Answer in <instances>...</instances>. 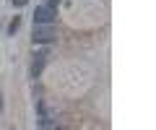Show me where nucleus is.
<instances>
[{
    "label": "nucleus",
    "mask_w": 156,
    "mask_h": 130,
    "mask_svg": "<svg viewBox=\"0 0 156 130\" xmlns=\"http://www.w3.org/2000/svg\"><path fill=\"white\" fill-rule=\"evenodd\" d=\"M31 39H34V44H52L57 39V31L52 23H34Z\"/></svg>",
    "instance_id": "obj_1"
},
{
    "label": "nucleus",
    "mask_w": 156,
    "mask_h": 130,
    "mask_svg": "<svg viewBox=\"0 0 156 130\" xmlns=\"http://www.w3.org/2000/svg\"><path fill=\"white\" fill-rule=\"evenodd\" d=\"M57 21V11L55 8H50L44 3V5H37V11H34V23H55Z\"/></svg>",
    "instance_id": "obj_2"
},
{
    "label": "nucleus",
    "mask_w": 156,
    "mask_h": 130,
    "mask_svg": "<svg viewBox=\"0 0 156 130\" xmlns=\"http://www.w3.org/2000/svg\"><path fill=\"white\" fill-rule=\"evenodd\" d=\"M18 26H21V18L16 16V18L11 21V23H8V34H16V31H18Z\"/></svg>",
    "instance_id": "obj_3"
},
{
    "label": "nucleus",
    "mask_w": 156,
    "mask_h": 130,
    "mask_svg": "<svg viewBox=\"0 0 156 130\" xmlns=\"http://www.w3.org/2000/svg\"><path fill=\"white\" fill-rule=\"evenodd\" d=\"M52 125H55L52 117H42V120H39V128H52Z\"/></svg>",
    "instance_id": "obj_4"
},
{
    "label": "nucleus",
    "mask_w": 156,
    "mask_h": 130,
    "mask_svg": "<svg viewBox=\"0 0 156 130\" xmlns=\"http://www.w3.org/2000/svg\"><path fill=\"white\" fill-rule=\"evenodd\" d=\"M26 3H29V0H13V5H16V8H23Z\"/></svg>",
    "instance_id": "obj_5"
},
{
    "label": "nucleus",
    "mask_w": 156,
    "mask_h": 130,
    "mask_svg": "<svg viewBox=\"0 0 156 130\" xmlns=\"http://www.w3.org/2000/svg\"><path fill=\"white\" fill-rule=\"evenodd\" d=\"M0 112H3V91H0Z\"/></svg>",
    "instance_id": "obj_6"
}]
</instances>
